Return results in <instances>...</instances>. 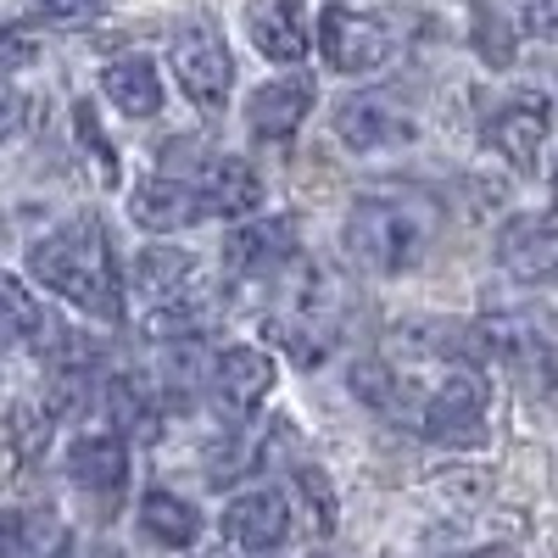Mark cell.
<instances>
[{
    "label": "cell",
    "mask_w": 558,
    "mask_h": 558,
    "mask_svg": "<svg viewBox=\"0 0 558 558\" xmlns=\"http://www.w3.org/2000/svg\"><path fill=\"white\" fill-rule=\"evenodd\" d=\"M553 196H558V168H553Z\"/></svg>",
    "instance_id": "1f68e13d"
},
{
    "label": "cell",
    "mask_w": 558,
    "mask_h": 558,
    "mask_svg": "<svg viewBox=\"0 0 558 558\" xmlns=\"http://www.w3.org/2000/svg\"><path fill=\"white\" fill-rule=\"evenodd\" d=\"M520 23H525V34L558 45V0H525V17Z\"/></svg>",
    "instance_id": "f546056e"
},
{
    "label": "cell",
    "mask_w": 558,
    "mask_h": 558,
    "mask_svg": "<svg viewBox=\"0 0 558 558\" xmlns=\"http://www.w3.org/2000/svg\"><path fill=\"white\" fill-rule=\"evenodd\" d=\"M347 307H352V291L336 279V268H313L296 257L286 274H274L268 341L291 363L313 368L336 352V341L347 330Z\"/></svg>",
    "instance_id": "7a4b0ae2"
},
{
    "label": "cell",
    "mask_w": 558,
    "mask_h": 558,
    "mask_svg": "<svg viewBox=\"0 0 558 558\" xmlns=\"http://www.w3.org/2000/svg\"><path fill=\"white\" fill-rule=\"evenodd\" d=\"M296 486H302V492H307V502H313L318 531L330 536V531H336V492H330V481H324V475L313 470V463H302V470H296Z\"/></svg>",
    "instance_id": "83f0119b"
},
{
    "label": "cell",
    "mask_w": 558,
    "mask_h": 558,
    "mask_svg": "<svg viewBox=\"0 0 558 558\" xmlns=\"http://www.w3.org/2000/svg\"><path fill=\"white\" fill-rule=\"evenodd\" d=\"M107 408H112V425L118 436H140V441H151L157 436V397L146 391V380H112L107 386Z\"/></svg>",
    "instance_id": "7402d4cb"
},
{
    "label": "cell",
    "mask_w": 558,
    "mask_h": 558,
    "mask_svg": "<svg viewBox=\"0 0 558 558\" xmlns=\"http://www.w3.org/2000/svg\"><path fill=\"white\" fill-rule=\"evenodd\" d=\"M486 408H492V391H486V375L475 363H447L441 380L425 386V402H418V436L436 441V447H481L486 441Z\"/></svg>",
    "instance_id": "5b68a950"
},
{
    "label": "cell",
    "mask_w": 558,
    "mask_h": 558,
    "mask_svg": "<svg viewBox=\"0 0 558 558\" xmlns=\"http://www.w3.org/2000/svg\"><path fill=\"white\" fill-rule=\"evenodd\" d=\"M23 123V96H12V89H0V140H12Z\"/></svg>",
    "instance_id": "4dcf8cb0"
},
{
    "label": "cell",
    "mask_w": 558,
    "mask_h": 558,
    "mask_svg": "<svg viewBox=\"0 0 558 558\" xmlns=\"http://www.w3.org/2000/svg\"><path fill=\"white\" fill-rule=\"evenodd\" d=\"M45 324H51V318L39 313V302L28 296L23 279L0 274V347H12V341H39Z\"/></svg>",
    "instance_id": "603a6c76"
},
{
    "label": "cell",
    "mask_w": 558,
    "mask_h": 558,
    "mask_svg": "<svg viewBox=\"0 0 558 558\" xmlns=\"http://www.w3.org/2000/svg\"><path fill=\"white\" fill-rule=\"evenodd\" d=\"M134 291L146 296V307H184L202 296V268L191 252L179 246H146L134 257Z\"/></svg>",
    "instance_id": "e0dca14e"
},
{
    "label": "cell",
    "mask_w": 558,
    "mask_h": 558,
    "mask_svg": "<svg viewBox=\"0 0 558 558\" xmlns=\"http://www.w3.org/2000/svg\"><path fill=\"white\" fill-rule=\"evenodd\" d=\"M140 531H146L157 547H191L202 536V514L173 492H146L140 497Z\"/></svg>",
    "instance_id": "44dd1931"
},
{
    "label": "cell",
    "mask_w": 558,
    "mask_h": 558,
    "mask_svg": "<svg viewBox=\"0 0 558 558\" xmlns=\"http://www.w3.org/2000/svg\"><path fill=\"white\" fill-rule=\"evenodd\" d=\"M318 101V89L307 73H291V78H268L263 89H252L246 101V134L263 140V146H286V140H296V129L307 123Z\"/></svg>",
    "instance_id": "4fadbf2b"
},
{
    "label": "cell",
    "mask_w": 558,
    "mask_h": 558,
    "mask_svg": "<svg viewBox=\"0 0 558 558\" xmlns=\"http://www.w3.org/2000/svg\"><path fill=\"white\" fill-rule=\"evenodd\" d=\"M7 441H12V452H17L23 463H34L45 447H51V413L34 408V402H17V408L7 413Z\"/></svg>",
    "instance_id": "d4e9b609"
},
{
    "label": "cell",
    "mask_w": 558,
    "mask_h": 558,
    "mask_svg": "<svg viewBox=\"0 0 558 558\" xmlns=\"http://www.w3.org/2000/svg\"><path fill=\"white\" fill-rule=\"evenodd\" d=\"M497 263L525 286H558V213H514L497 229Z\"/></svg>",
    "instance_id": "7c38bea8"
},
{
    "label": "cell",
    "mask_w": 558,
    "mask_h": 558,
    "mask_svg": "<svg viewBox=\"0 0 558 558\" xmlns=\"http://www.w3.org/2000/svg\"><path fill=\"white\" fill-rule=\"evenodd\" d=\"M520 28H525V23H514V17L497 7V0H481V7H475V28H470V45H475L492 68H508V62H514V51H520Z\"/></svg>",
    "instance_id": "cb8c5ba5"
},
{
    "label": "cell",
    "mask_w": 558,
    "mask_h": 558,
    "mask_svg": "<svg viewBox=\"0 0 558 558\" xmlns=\"http://www.w3.org/2000/svg\"><path fill=\"white\" fill-rule=\"evenodd\" d=\"M436 202L418 196V191H363L352 207H347V223H341V241H347V257L363 268V274H408L425 263L430 241H436Z\"/></svg>",
    "instance_id": "6da1fadb"
},
{
    "label": "cell",
    "mask_w": 558,
    "mask_h": 558,
    "mask_svg": "<svg viewBox=\"0 0 558 558\" xmlns=\"http://www.w3.org/2000/svg\"><path fill=\"white\" fill-rule=\"evenodd\" d=\"M318 57L336 73H380L397 57V34L386 28V17H368L352 7H324L318 12Z\"/></svg>",
    "instance_id": "ba28073f"
},
{
    "label": "cell",
    "mask_w": 558,
    "mask_h": 558,
    "mask_svg": "<svg viewBox=\"0 0 558 558\" xmlns=\"http://www.w3.org/2000/svg\"><path fill=\"white\" fill-rule=\"evenodd\" d=\"M28 274L39 279L45 291H57L62 302H73L78 313L101 318V324H118L123 318V274H118V257L101 235V223H68L57 235H45L28 246Z\"/></svg>",
    "instance_id": "3957f363"
},
{
    "label": "cell",
    "mask_w": 558,
    "mask_h": 558,
    "mask_svg": "<svg viewBox=\"0 0 558 558\" xmlns=\"http://www.w3.org/2000/svg\"><path fill=\"white\" fill-rule=\"evenodd\" d=\"M547 123H553V112H547V101L536 96V89H514V96H502V101H492V107H486L481 134H486V146H492L508 168L531 173V168H536V157H542Z\"/></svg>",
    "instance_id": "30bf717a"
},
{
    "label": "cell",
    "mask_w": 558,
    "mask_h": 558,
    "mask_svg": "<svg viewBox=\"0 0 558 558\" xmlns=\"http://www.w3.org/2000/svg\"><path fill=\"white\" fill-rule=\"evenodd\" d=\"M168 62H173L179 89L196 107H207V112H218L229 101V89H235V57H229V39H223V28H218V17L207 7H191L173 23Z\"/></svg>",
    "instance_id": "277c9868"
},
{
    "label": "cell",
    "mask_w": 558,
    "mask_h": 558,
    "mask_svg": "<svg viewBox=\"0 0 558 558\" xmlns=\"http://www.w3.org/2000/svg\"><path fill=\"white\" fill-rule=\"evenodd\" d=\"M302 257L296 218H241L223 241V263L235 279H274Z\"/></svg>",
    "instance_id": "8fae6325"
},
{
    "label": "cell",
    "mask_w": 558,
    "mask_h": 558,
    "mask_svg": "<svg viewBox=\"0 0 558 558\" xmlns=\"http://www.w3.org/2000/svg\"><path fill=\"white\" fill-rule=\"evenodd\" d=\"M129 218H134L140 229H157V235H168V229H191V223L213 218V207H207V196L196 191L191 179L157 173V179H146V184H134Z\"/></svg>",
    "instance_id": "9a60e30c"
},
{
    "label": "cell",
    "mask_w": 558,
    "mask_h": 558,
    "mask_svg": "<svg viewBox=\"0 0 558 558\" xmlns=\"http://www.w3.org/2000/svg\"><path fill=\"white\" fill-rule=\"evenodd\" d=\"M223 536L235 542L241 553H274L279 542L291 536V497L274 492V486H257V492L229 497V508H223Z\"/></svg>",
    "instance_id": "5bb4252c"
},
{
    "label": "cell",
    "mask_w": 558,
    "mask_h": 558,
    "mask_svg": "<svg viewBox=\"0 0 558 558\" xmlns=\"http://www.w3.org/2000/svg\"><path fill=\"white\" fill-rule=\"evenodd\" d=\"M330 129L347 151H386V146H408L418 134L413 112L391 96V89H352L330 107Z\"/></svg>",
    "instance_id": "9c48e42d"
},
{
    "label": "cell",
    "mask_w": 558,
    "mask_h": 558,
    "mask_svg": "<svg viewBox=\"0 0 558 558\" xmlns=\"http://www.w3.org/2000/svg\"><path fill=\"white\" fill-rule=\"evenodd\" d=\"M73 129H78V146L101 162V173H107V179H118V157H112V146H107V134H101L96 107H89V101H78V107H73Z\"/></svg>",
    "instance_id": "484cf974"
},
{
    "label": "cell",
    "mask_w": 558,
    "mask_h": 558,
    "mask_svg": "<svg viewBox=\"0 0 558 558\" xmlns=\"http://www.w3.org/2000/svg\"><path fill=\"white\" fill-rule=\"evenodd\" d=\"M34 57H39L34 34H28L23 23L0 17V73H23V68H34Z\"/></svg>",
    "instance_id": "4316f807"
},
{
    "label": "cell",
    "mask_w": 558,
    "mask_h": 558,
    "mask_svg": "<svg viewBox=\"0 0 558 558\" xmlns=\"http://www.w3.org/2000/svg\"><path fill=\"white\" fill-rule=\"evenodd\" d=\"M101 12V0H39V17L45 23H89V17H96Z\"/></svg>",
    "instance_id": "f1b7e54d"
},
{
    "label": "cell",
    "mask_w": 558,
    "mask_h": 558,
    "mask_svg": "<svg viewBox=\"0 0 558 558\" xmlns=\"http://www.w3.org/2000/svg\"><path fill=\"white\" fill-rule=\"evenodd\" d=\"M68 475L78 492H89L101 508H112L129 486V447L118 430H89L68 447Z\"/></svg>",
    "instance_id": "2e32d148"
},
{
    "label": "cell",
    "mask_w": 558,
    "mask_h": 558,
    "mask_svg": "<svg viewBox=\"0 0 558 558\" xmlns=\"http://www.w3.org/2000/svg\"><path fill=\"white\" fill-rule=\"evenodd\" d=\"M101 96L123 118H157L162 112V73H157L151 57H118L101 73Z\"/></svg>",
    "instance_id": "ffe728a7"
},
{
    "label": "cell",
    "mask_w": 558,
    "mask_h": 558,
    "mask_svg": "<svg viewBox=\"0 0 558 558\" xmlns=\"http://www.w3.org/2000/svg\"><path fill=\"white\" fill-rule=\"evenodd\" d=\"M246 34L257 57L291 68L307 57V7L302 0H246Z\"/></svg>",
    "instance_id": "ac0fdd59"
},
{
    "label": "cell",
    "mask_w": 558,
    "mask_h": 558,
    "mask_svg": "<svg viewBox=\"0 0 558 558\" xmlns=\"http://www.w3.org/2000/svg\"><path fill=\"white\" fill-rule=\"evenodd\" d=\"M274 380H279V368H274V357L257 352V347H229V352L213 357V397L235 413V418H246V413L274 391Z\"/></svg>",
    "instance_id": "d6986e66"
},
{
    "label": "cell",
    "mask_w": 558,
    "mask_h": 558,
    "mask_svg": "<svg viewBox=\"0 0 558 558\" xmlns=\"http://www.w3.org/2000/svg\"><path fill=\"white\" fill-rule=\"evenodd\" d=\"M481 336H486V357H497L525 391L542 397V391L558 386V347H553V336H547V324H536V313L486 318Z\"/></svg>",
    "instance_id": "52a82bcc"
},
{
    "label": "cell",
    "mask_w": 558,
    "mask_h": 558,
    "mask_svg": "<svg viewBox=\"0 0 558 558\" xmlns=\"http://www.w3.org/2000/svg\"><path fill=\"white\" fill-rule=\"evenodd\" d=\"M162 173L191 179L196 191L207 196L213 218H252L263 207V179L241 157H218V151H202V146H168L162 151Z\"/></svg>",
    "instance_id": "8992f818"
}]
</instances>
